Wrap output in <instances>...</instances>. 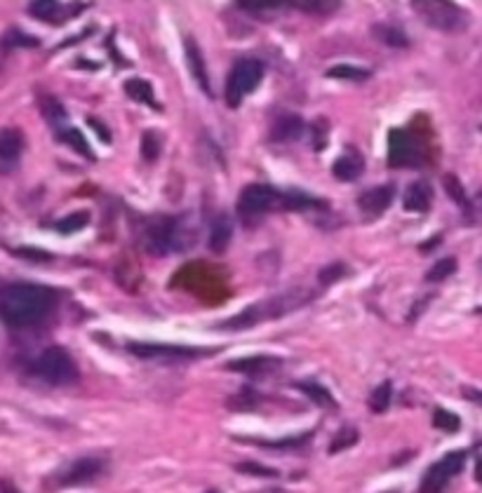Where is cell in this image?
<instances>
[{
  "mask_svg": "<svg viewBox=\"0 0 482 493\" xmlns=\"http://www.w3.org/2000/svg\"><path fill=\"white\" fill-rule=\"evenodd\" d=\"M280 364H283V359L271 357V355H259V357L233 359V362H228V369L247 373V376H264V373H271V371L280 369Z\"/></svg>",
  "mask_w": 482,
  "mask_h": 493,
  "instance_id": "cell-12",
  "label": "cell"
},
{
  "mask_svg": "<svg viewBox=\"0 0 482 493\" xmlns=\"http://www.w3.org/2000/svg\"><path fill=\"white\" fill-rule=\"evenodd\" d=\"M299 390H302L306 397H309L311 401H316V404L323 406V408L337 406V401H334L332 392L327 390L325 385H320V383H313V380H304V383H299Z\"/></svg>",
  "mask_w": 482,
  "mask_h": 493,
  "instance_id": "cell-21",
  "label": "cell"
},
{
  "mask_svg": "<svg viewBox=\"0 0 482 493\" xmlns=\"http://www.w3.org/2000/svg\"><path fill=\"white\" fill-rule=\"evenodd\" d=\"M240 10H247V12H264V10H278L280 3H257V0H240L237 3Z\"/></svg>",
  "mask_w": 482,
  "mask_h": 493,
  "instance_id": "cell-37",
  "label": "cell"
},
{
  "mask_svg": "<svg viewBox=\"0 0 482 493\" xmlns=\"http://www.w3.org/2000/svg\"><path fill=\"white\" fill-rule=\"evenodd\" d=\"M431 202H433V188L426 181H414L407 190H404L402 204L407 211L424 214V211L431 209Z\"/></svg>",
  "mask_w": 482,
  "mask_h": 493,
  "instance_id": "cell-14",
  "label": "cell"
},
{
  "mask_svg": "<svg viewBox=\"0 0 482 493\" xmlns=\"http://www.w3.org/2000/svg\"><path fill=\"white\" fill-rule=\"evenodd\" d=\"M273 209H285V193L266 183H249L237 197V214L242 221H257Z\"/></svg>",
  "mask_w": 482,
  "mask_h": 493,
  "instance_id": "cell-3",
  "label": "cell"
},
{
  "mask_svg": "<svg viewBox=\"0 0 482 493\" xmlns=\"http://www.w3.org/2000/svg\"><path fill=\"white\" fill-rule=\"evenodd\" d=\"M304 132V120L299 116H283L278 118L273 127H271V139L278 141V144H290V141H297Z\"/></svg>",
  "mask_w": 482,
  "mask_h": 493,
  "instance_id": "cell-15",
  "label": "cell"
},
{
  "mask_svg": "<svg viewBox=\"0 0 482 493\" xmlns=\"http://www.w3.org/2000/svg\"><path fill=\"white\" fill-rule=\"evenodd\" d=\"M160 148H163V144H160V134L158 132H144L142 134V155H144V160H149L153 162L160 155Z\"/></svg>",
  "mask_w": 482,
  "mask_h": 493,
  "instance_id": "cell-32",
  "label": "cell"
},
{
  "mask_svg": "<svg viewBox=\"0 0 482 493\" xmlns=\"http://www.w3.org/2000/svg\"><path fill=\"white\" fill-rule=\"evenodd\" d=\"M362 172H365V160L358 151H346L341 153L332 165V174L337 176L339 181H355L360 179Z\"/></svg>",
  "mask_w": 482,
  "mask_h": 493,
  "instance_id": "cell-13",
  "label": "cell"
},
{
  "mask_svg": "<svg viewBox=\"0 0 482 493\" xmlns=\"http://www.w3.org/2000/svg\"><path fill=\"white\" fill-rule=\"evenodd\" d=\"M0 493H22V491L12 482H8V479H3V482H0Z\"/></svg>",
  "mask_w": 482,
  "mask_h": 493,
  "instance_id": "cell-41",
  "label": "cell"
},
{
  "mask_svg": "<svg viewBox=\"0 0 482 493\" xmlns=\"http://www.w3.org/2000/svg\"><path fill=\"white\" fill-rule=\"evenodd\" d=\"M125 92H128V96L135 99L137 104L156 106V92H153V85L149 80H142V77H132V80L125 82Z\"/></svg>",
  "mask_w": 482,
  "mask_h": 493,
  "instance_id": "cell-19",
  "label": "cell"
},
{
  "mask_svg": "<svg viewBox=\"0 0 482 493\" xmlns=\"http://www.w3.org/2000/svg\"><path fill=\"white\" fill-rule=\"evenodd\" d=\"M128 350L132 355L144 359H170V362H181V359H193L212 352V350L186 348V345H163V343H128Z\"/></svg>",
  "mask_w": 482,
  "mask_h": 493,
  "instance_id": "cell-9",
  "label": "cell"
},
{
  "mask_svg": "<svg viewBox=\"0 0 482 493\" xmlns=\"http://www.w3.org/2000/svg\"><path fill=\"white\" fill-rule=\"evenodd\" d=\"M372 33L383 42V45H388V47H407L409 45V38L402 33V28H397V26L376 24L372 28Z\"/></svg>",
  "mask_w": 482,
  "mask_h": 493,
  "instance_id": "cell-23",
  "label": "cell"
},
{
  "mask_svg": "<svg viewBox=\"0 0 482 493\" xmlns=\"http://www.w3.org/2000/svg\"><path fill=\"white\" fill-rule=\"evenodd\" d=\"M358 430L351 428V425H346V428H341L337 435L332 437V444H330V454H339V451H344V449H351L355 442H358Z\"/></svg>",
  "mask_w": 482,
  "mask_h": 493,
  "instance_id": "cell-30",
  "label": "cell"
},
{
  "mask_svg": "<svg viewBox=\"0 0 482 493\" xmlns=\"http://www.w3.org/2000/svg\"><path fill=\"white\" fill-rule=\"evenodd\" d=\"M264 77V63L257 59L237 61L226 80V104L230 108H237L249 92L257 89V85Z\"/></svg>",
  "mask_w": 482,
  "mask_h": 493,
  "instance_id": "cell-6",
  "label": "cell"
},
{
  "mask_svg": "<svg viewBox=\"0 0 482 493\" xmlns=\"http://www.w3.org/2000/svg\"><path fill=\"white\" fill-rule=\"evenodd\" d=\"M17 256L29 258V261H52V254L40 251V249H29V246H24V249H17Z\"/></svg>",
  "mask_w": 482,
  "mask_h": 493,
  "instance_id": "cell-38",
  "label": "cell"
},
{
  "mask_svg": "<svg viewBox=\"0 0 482 493\" xmlns=\"http://www.w3.org/2000/svg\"><path fill=\"white\" fill-rule=\"evenodd\" d=\"M186 232L188 230L181 218L156 216L144 225L142 237L139 239H142V249L149 251L151 256H165V254H170V251L186 249L188 246L186 237H191V235H186Z\"/></svg>",
  "mask_w": 482,
  "mask_h": 493,
  "instance_id": "cell-2",
  "label": "cell"
},
{
  "mask_svg": "<svg viewBox=\"0 0 482 493\" xmlns=\"http://www.w3.org/2000/svg\"><path fill=\"white\" fill-rule=\"evenodd\" d=\"M327 77H339V80H367L369 70L353 66V63H339V66L327 68Z\"/></svg>",
  "mask_w": 482,
  "mask_h": 493,
  "instance_id": "cell-29",
  "label": "cell"
},
{
  "mask_svg": "<svg viewBox=\"0 0 482 493\" xmlns=\"http://www.w3.org/2000/svg\"><path fill=\"white\" fill-rule=\"evenodd\" d=\"M57 292L50 287L29 285H8L0 289V317L12 329H26L40 324L57 306Z\"/></svg>",
  "mask_w": 482,
  "mask_h": 493,
  "instance_id": "cell-1",
  "label": "cell"
},
{
  "mask_svg": "<svg viewBox=\"0 0 482 493\" xmlns=\"http://www.w3.org/2000/svg\"><path fill=\"white\" fill-rule=\"evenodd\" d=\"M24 148V137L19 130H0V160L5 162H15L19 155H22Z\"/></svg>",
  "mask_w": 482,
  "mask_h": 493,
  "instance_id": "cell-17",
  "label": "cell"
},
{
  "mask_svg": "<svg viewBox=\"0 0 482 493\" xmlns=\"http://www.w3.org/2000/svg\"><path fill=\"white\" fill-rule=\"evenodd\" d=\"M29 12L36 19L50 21V24H61V21H66L68 17L75 14L71 12V7H64V5L54 3V0H36V3L29 5Z\"/></svg>",
  "mask_w": 482,
  "mask_h": 493,
  "instance_id": "cell-16",
  "label": "cell"
},
{
  "mask_svg": "<svg viewBox=\"0 0 482 493\" xmlns=\"http://www.w3.org/2000/svg\"><path fill=\"white\" fill-rule=\"evenodd\" d=\"M237 470L249 472V475H261V477H278V470L266 468V465H259V463H240Z\"/></svg>",
  "mask_w": 482,
  "mask_h": 493,
  "instance_id": "cell-35",
  "label": "cell"
},
{
  "mask_svg": "<svg viewBox=\"0 0 482 493\" xmlns=\"http://www.w3.org/2000/svg\"><path fill=\"white\" fill-rule=\"evenodd\" d=\"M443 186H445V190H447V195L452 197L454 202L459 204V207H464L466 211H471V200H468V195H466V190H464V186H461V181L457 179V176L454 174H447L445 179H443Z\"/></svg>",
  "mask_w": 482,
  "mask_h": 493,
  "instance_id": "cell-28",
  "label": "cell"
},
{
  "mask_svg": "<svg viewBox=\"0 0 482 493\" xmlns=\"http://www.w3.org/2000/svg\"><path fill=\"white\" fill-rule=\"evenodd\" d=\"M230 235H233V225L226 216H219L212 225V232H209V246L212 251H223L230 242Z\"/></svg>",
  "mask_w": 482,
  "mask_h": 493,
  "instance_id": "cell-20",
  "label": "cell"
},
{
  "mask_svg": "<svg viewBox=\"0 0 482 493\" xmlns=\"http://www.w3.org/2000/svg\"><path fill=\"white\" fill-rule=\"evenodd\" d=\"M388 165L390 167H421L424 148L404 130L388 132Z\"/></svg>",
  "mask_w": 482,
  "mask_h": 493,
  "instance_id": "cell-7",
  "label": "cell"
},
{
  "mask_svg": "<svg viewBox=\"0 0 482 493\" xmlns=\"http://www.w3.org/2000/svg\"><path fill=\"white\" fill-rule=\"evenodd\" d=\"M87 123H89V127H92L97 134H99V139L104 141V144H109V141H111V132L106 130V127H104L99 120H94V118H87Z\"/></svg>",
  "mask_w": 482,
  "mask_h": 493,
  "instance_id": "cell-40",
  "label": "cell"
},
{
  "mask_svg": "<svg viewBox=\"0 0 482 493\" xmlns=\"http://www.w3.org/2000/svg\"><path fill=\"white\" fill-rule=\"evenodd\" d=\"M390 397H393V385L390 380H383L381 385H376L372 394H369V408L374 413H383L390 406Z\"/></svg>",
  "mask_w": 482,
  "mask_h": 493,
  "instance_id": "cell-25",
  "label": "cell"
},
{
  "mask_svg": "<svg viewBox=\"0 0 482 493\" xmlns=\"http://www.w3.org/2000/svg\"><path fill=\"white\" fill-rule=\"evenodd\" d=\"M348 273V268L344 266V263H334V266H327V268H323V270L318 273V282L323 287H330L332 282H337V280H341L344 277V275Z\"/></svg>",
  "mask_w": 482,
  "mask_h": 493,
  "instance_id": "cell-34",
  "label": "cell"
},
{
  "mask_svg": "<svg viewBox=\"0 0 482 493\" xmlns=\"http://www.w3.org/2000/svg\"><path fill=\"white\" fill-rule=\"evenodd\" d=\"M87 223H89V211H73V214H68V216H61L59 221L54 223V228L59 232H64V235H71V232L82 230Z\"/></svg>",
  "mask_w": 482,
  "mask_h": 493,
  "instance_id": "cell-26",
  "label": "cell"
},
{
  "mask_svg": "<svg viewBox=\"0 0 482 493\" xmlns=\"http://www.w3.org/2000/svg\"><path fill=\"white\" fill-rule=\"evenodd\" d=\"M478 204H480V207H482V193L478 195Z\"/></svg>",
  "mask_w": 482,
  "mask_h": 493,
  "instance_id": "cell-43",
  "label": "cell"
},
{
  "mask_svg": "<svg viewBox=\"0 0 482 493\" xmlns=\"http://www.w3.org/2000/svg\"><path fill=\"white\" fill-rule=\"evenodd\" d=\"M433 425L438 430H445V432H457L461 428V420L457 413L447 411V408H435V413H433Z\"/></svg>",
  "mask_w": 482,
  "mask_h": 493,
  "instance_id": "cell-31",
  "label": "cell"
},
{
  "mask_svg": "<svg viewBox=\"0 0 482 493\" xmlns=\"http://www.w3.org/2000/svg\"><path fill=\"white\" fill-rule=\"evenodd\" d=\"M212 493H214V491H212Z\"/></svg>",
  "mask_w": 482,
  "mask_h": 493,
  "instance_id": "cell-45",
  "label": "cell"
},
{
  "mask_svg": "<svg viewBox=\"0 0 482 493\" xmlns=\"http://www.w3.org/2000/svg\"><path fill=\"white\" fill-rule=\"evenodd\" d=\"M393 493H395V491H393Z\"/></svg>",
  "mask_w": 482,
  "mask_h": 493,
  "instance_id": "cell-44",
  "label": "cell"
},
{
  "mask_svg": "<svg viewBox=\"0 0 482 493\" xmlns=\"http://www.w3.org/2000/svg\"><path fill=\"white\" fill-rule=\"evenodd\" d=\"M295 7H304L306 12H330V10H337V3H292Z\"/></svg>",
  "mask_w": 482,
  "mask_h": 493,
  "instance_id": "cell-39",
  "label": "cell"
},
{
  "mask_svg": "<svg viewBox=\"0 0 482 493\" xmlns=\"http://www.w3.org/2000/svg\"><path fill=\"white\" fill-rule=\"evenodd\" d=\"M59 134V139L64 141L66 146H71L75 153H80L82 158H87V160H92L94 158V153H92V148H89V144H87V139L82 137V132L80 130H61V132H57Z\"/></svg>",
  "mask_w": 482,
  "mask_h": 493,
  "instance_id": "cell-24",
  "label": "cell"
},
{
  "mask_svg": "<svg viewBox=\"0 0 482 493\" xmlns=\"http://www.w3.org/2000/svg\"><path fill=\"white\" fill-rule=\"evenodd\" d=\"M104 463L99 458H75V461L66 463L64 468L57 472V486H78V484H87L101 475Z\"/></svg>",
  "mask_w": 482,
  "mask_h": 493,
  "instance_id": "cell-10",
  "label": "cell"
},
{
  "mask_svg": "<svg viewBox=\"0 0 482 493\" xmlns=\"http://www.w3.org/2000/svg\"><path fill=\"white\" fill-rule=\"evenodd\" d=\"M412 7L426 24L438 31H461L468 24V14L447 0H414Z\"/></svg>",
  "mask_w": 482,
  "mask_h": 493,
  "instance_id": "cell-4",
  "label": "cell"
},
{
  "mask_svg": "<svg viewBox=\"0 0 482 493\" xmlns=\"http://www.w3.org/2000/svg\"><path fill=\"white\" fill-rule=\"evenodd\" d=\"M0 45L5 49H12V47H38L40 40L33 38V35H26L22 28H10L8 33L0 38Z\"/></svg>",
  "mask_w": 482,
  "mask_h": 493,
  "instance_id": "cell-27",
  "label": "cell"
},
{
  "mask_svg": "<svg viewBox=\"0 0 482 493\" xmlns=\"http://www.w3.org/2000/svg\"><path fill=\"white\" fill-rule=\"evenodd\" d=\"M36 373L50 385H71L78 380V366H75L71 355L59 345H52L38 357Z\"/></svg>",
  "mask_w": 482,
  "mask_h": 493,
  "instance_id": "cell-5",
  "label": "cell"
},
{
  "mask_svg": "<svg viewBox=\"0 0 482 493\" xmlns=\"http://www.w3.org/2000/svg\"><path fill=\"white\" fill-rule=\"evenodd\" d=\"M393 195H395L393 183H386V186H376L372 190H365V193L360 195V209L365 211V214L379 216L390 207Z\"/></svg>",
  "mask_w": 482,
  "mask_h": 493,
  "instance_id": "cell-11",
  "label": "cell"
},
{
  "mask_svg": "<svg viewBox=\"0 0 482 493\" xmlns=\"http://www.w3.org/2000/svg\"><path fill=\"white\" fill-rule=\"evenodd\" d=\"M306 439H311V432H306L297 439H283V442H261V447H271V449H295V447H302Z\"/></svg>",
  "mask_w": 482,
  "mask_h": 493,
  "instance_id": "cell-36",
  "label": "cell"
},
{
  "mask_svg": "<svg viewBox=\"0 0 482 493\" xmlns=\"http://www.w3.org/2000/svg\"><path fill=\"white\" fill-rule=\"evenodd\" d=\"M452 273H457V258H443L438 261L435 266L426 273V280L428 282H440V280H447Z\"/></svg>",
  "mask_w": 482,
  "mask_h": 493,
  "instance_id": "cell-33",
  "label": "cell"
},
{
  "mask_svg": "<svg viewBox=\"0 0 482 493\" xmlns=\"http://www.w3.org/2000/svg\"><path fill=\"white\" fill-rule=\"evenodd\" d=\"M466 454L464 451H452L445 458H440L435 465H431V470L424 475L421 482V493H443L445 486L450 484V479L454 475H459L461 468H464Z\"/></svg>",
  "mask_w": 482,
  "mask_h": 493,
  "instance_id": "cell-8",
  "label": "cell"
},
{
  "mask_svg": "<svg viewBox=\"0 0 482 493\" xmlns=\"http://www.w3.org/2000/svg\"><path fill=\"white\" fill-rule=\"evenodd\" d=\"M40 111H43L47 123H50L57 132H61V125L66 123L64 106H61L54 96H40Z\"/></svg>",
  "mask_w": 482,
  "mask_h": 493,
  "instance_id": "cell-22",
  "label": "cell"
},
{
  "mask_svg": "<svg viewBox=\"0 0 482 493\" xmlns=\"http://www.w3.org/2000/svg\"><path fill=\"white\" fill-rule=\"evenodd\" d=\"M186 59H188V66H191V73L193 77L198 80V85L205 92H209V77H207V70H205V59H202L198 45L188 38L186 40Z\"/></svg>",
  "mask_w": 482,
  "mask_h": 493,
  "instance_id": "cell-18",
  "label": "cell"
},
{
  "mask_svg": "<svg viewBox=\"0 0 482 493\" xmlns=\"http://www.w3.org/2000/svg\"><path fill=\"white\" fill-rule=\"evenodd\" d=\"M475 479H478V482L482 484V458L478 463H475Z\"/></svg>",
  "mask_w": 482,
  "mask_h": 493,
  "instance_id": "cell-42",
  "label": "cell"
}]
</instances>
